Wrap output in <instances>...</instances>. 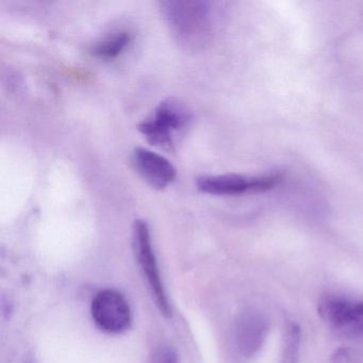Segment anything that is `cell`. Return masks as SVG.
<instances>
[{
  "label": "cell",
  "mask_w": 363,
  "mask_h": 363,
  "mask_svg": "<svg viewBox=\"0 0 363 363\" xmlns=\"http://www.w3.org/2000/svg\"><path fill=\"white\" fill-rule=\"evenodd\" d=\"M130 41L131 35L128 33L121 31V33H112L105 39L97 42L91 48V54L103 60H112L124 52Z\"/></svg>",
  "instance_id": "obj_9"
},
{
  "label": "cell",
  "mask_w": 363,
  "mask_h": 363,
  "mask_svg": "<svg viewBox=\"0 0 363 363\" xmlns=\"http://www.w3.org/2000/svg\"><path fill=\"white\" fill-rule=\"evenodd\" d=\"M95 324L112 335L125 333L133 322L130 306L118 291L107 289L97 293L91 306Z\"/></svg>",
  "instance_id": "obj_6"
},
{
  "label": "cell",
  "mask_w": 363,
  "mask_h": 363,
  "mask_svg": "<svg viewBox=\"0 0 363 363\" xmlns=\"http://www.w3.org/2000/svg\"><path fill=\"white\" fill-rule=\"evenodd\" d=\"M318 313L337 335L346 337L363 335V301H352L337 295H326L318 303Z\"/></svg>",
  "instance_id": "obj_4"
},
{
  "label": "cell",
  "mask_w": 363,
  "mask_h": 363,
  "mask_svg": "<svg viewBox=\"0 0 363 363\" xmlns=\"http://www.w3.org/2000/svg\"><path fill=\"white\" fill-rule=\"evenodd\" d=\"M133 237L135 256H137L138 262L141 267L144 276L147 279L152 298L161 313L167 318H169L172 315V309L169 307V299H167L162 280H161L156 255L152 248L150 227L146 220H135V225H133Z\"/></svg>",
  "instance_id": "obj_3"
},
{
  "label": "cell",
  "mask_w": 363,
  "mask_h": 363,
  "mask_svg": "<svg viewBox=\"0 0 363 363\" xmlns=\"http://www.w3.org/2000/svg\"><path fill=\"white\" fill-rule=\"evenodd\" d=\"M299 328L295 325H291L288 333V341L286 346V363H295L296 361L297 352H298L299 344Z\"/></svg>",
  "instance_id": "obj_10"
},
{
  "label": "cell",
  "mask_w": 363,
  "mask_h": 363,
  "mask_svg": "<svg viewBox=\"0 0 363 363\" xmlns=\"http://www.w3.org/2000/svg\"><path fill=\"white\" fill-rule=\"evenodd\" d=\"M133 164L138 173L152 188L163 190L176 179V169L165 157L147 150L138 147L133 150Z\"/></svg>",
  "instance_id": "obj_7"
},
{
  "label": "cell",
  "mask_w": 363,
  "mask_h": 363,
  "mask_svg": "<svg viewBox=\"0 0 363 363\" xmlns=\"http://www.w3.org/2000/svg\"><path fill=\"white\" fill-rule=\"evenodd\" d=\"M192 114L188 107L175 99H165L159 104L154 113L142 121L139 130L152 145L174 152L178 133L190 124Z\"/></svg>",
  "instance_id": "obj_2"
},
{
  "label": "cell",
  "mask_w": 363,
  "mask_h": 363,
  "mask_svg": "<svg viewBox=\"0 0 363 363\" xmlns=\"http://www.w3.org/2000/svg\"><path fill=\"white\" fill-rule=\"evenodd\" d=\"M333 363H363V354L350 348H341L333 354Z\"/></svg>",
  "instance_id": "obj_11"
},
{
  "label": "cell",
  "mask_w": 363,
  "mask_h": 363,
  "mask_svg": "<svg viewBox=\"0 0 363 363\" xmlns=\"http://www.w3.org/2000/svg\"><path fill=\"white\" fill-rule=\"evenodd\" d=\"M269 324L267 318L260 312L248 310L243 312L235 324V341L243 356L256 354L264 343Z\"/></svg>",
  "instance_id": "obj_8"
},
{
  "label": "cell",
  "mask_w": 363,
  "mask_h": 363,
  "mask_svg": "<svg viewBox=\"0 0 363 363\" xmlns=\"http://www.w3.org/2000/svg\"><path fill=\"white\" fill-rule=\"evenodd\" d=\"M161 9L180 43L199 48L211 33L210 8L203 1H163Z\"/></svg>",
  "instance_id": "obj_1"
},
{
  "label": "cell",
  "mask_w": 363,
  "mask_h": 363,
  "mask_svg": "<svg viewBox=\"0 0 363 363\" xmlns=\"http://www.w3.org/2000/svg\"><path fill=\"white\" fill-rule=\"evenodd\" d=\"M282 176L279 174L271 175L247 176L227 175L203 176L197 178V188L206 194L220 195V196H235L247 193H262L272 190L281 182Z\"/></svg>",
  "instance_id": "obj_5"
}]
</instances>
